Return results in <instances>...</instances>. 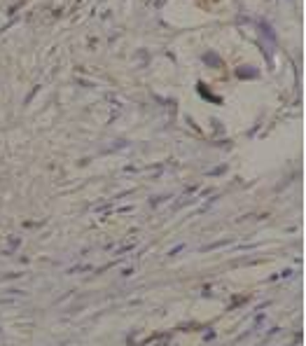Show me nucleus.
Wrapping results in <instances>:
<instances>
[{
	"label": "nucleus",
	"mask_w": 306,
	"mask_h": 346,
	"mask_svg": "<svg viewBox=\"0 0 306 346\" xmlns=\"http://www.w3.org/2000/svg\"><path fill=\"white\" fill-rule=\"evenodd\" d=\"M236 75H239V77H257V70H253L250 66H243V68L236 70Z\"/></svg>",
	"instance_id": "obj_1"
},
{
	"label": "nucleus",
	"mask_w": 306,
	"mask_h": 346,
	"mask_svg": "<svg viewBox=\"0 0 306 346\" xmlns=\"http://www.w3.org/2000/svg\"><path fill=\"white\" fill-rule=\"evenodd\" d=\"M203 61L206 63H211V66H220V56H218V54H213V52H206L203 54Z\"/></svg>",
	"instance_id": "obj_2"
}]
</instances>
